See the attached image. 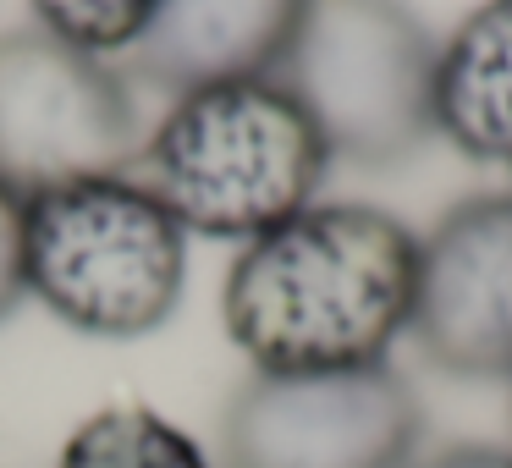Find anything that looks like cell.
Returning <instances> with one entry per match:
<instances>
[{
  "mask_svg": "<svg viewBox=\"0 0 512 468\" xmlns=\"http://www.w3.org/2000/svg\"><path fill=\"white\" fill-rule=\"evenodd\" d=\"M188 232L133 177L28 193V298L78 336L133 342L182 309Z\"/></svg>",
  "mask_w": 512,
  "mask_h": 468,
  "instance_id": "cell-3",
  "label": "cell"
},
{
  "mask_svg": "<svg viewBox=\"0 0 512 468\" xmlns=\"http://www.w3.org/2000/svg\"><path fill=\"white\" fill-rule=\"evenodd\" d=\"M149 127L122 61L89 56L45 28L0 34V182L45 193L133 171Z\"/></svg>",
  "mask_w": 512,
  "mask_h": 468,
  "instance_id": "cell-5",
  "label": "cell"
},
{
  "mask_svg": "<svg viewBox=\"0 0 512 468\" xmlns=\"http://www.w3.org/2000/svg\"><path fill=\"white\" fill-rule=\"evenodd\" d=\"M155 6L160 0H28L34 28L105 61H127V50L144 39Z\"/></svg>",
  "mask_w": 512,
  "mask_h": 468,
  "instance_id": "cell-11",
  "label": "cell"
},
{
  "mask_svg": "<svg viewBox=\"0 0 512 468\" xmlns=\"http://www.w3.org/2000/svg\"><path fill=\"white\" fill-rule=\"evenodd\" d=\"M413 468H512V446H446L419 457Z\"/></svg>",
  "mask_w": 512,
  "mask_h": 468,
  "instance_id": "cell-13",
  "label": "cell"
},
{
  "mask_svg": "<svg viewBox=\"0 0 512 468\" xmlns=\"http://www.w3.org/2000/svg\"><path fill=\"white\" fill-rule=\"evenodd\" d=\"M424 408L391 364L248 375L221 413V468H413Z\"/></svg>",
  "mask_w": 512,
  "mask_h": 468,
  "instance_id": "cell-6",
  "label": "cell"
},
{
  "mask_svg": "<svg viewBox=\"0 0 512 468\" xmlns=\"http://www.w3.org/2000/svg\"><path fill=\"white\" fill-rule=\"evenodd\" d=\"M408 336L452 380H512V188L468 193L419 237Z\"/></svg>",
  "mask_w": 512,
  "mask_h": 468,
  "instance_id": "cell-7",
  "label": "cell"
},
{
  "mask_svg": "<svg viewBox=\"0 0 512 468\" xmlns=\"http://www.w3.org/2000/svg\"><path fill=\"white\" fill-rule=\"evenodd\" d=\"M331 149L281 78L204 83L166 105L133 177L188 237L254 243L320 204Z\"/></svg>",
  "mask_w": 512,
  "mask_h": 468,
  "instance_id": "cell-2",
  "label": "cell"
},
{
  "mask_svg": "<svg viewBox=\"0 0 512 468\" xmlns=\"http://www.w3.org/2000/svg\"><path fill=\"white\" fill-rule=\"evenodd\" d=\"M28 298V193L0 182V325Z\"/></svg>",
  "mask_w": 512,
  "mask_h": 468,
  "instance_id": "cell-12",
  "label": "cell"
},
{
  "mask_svg": "<svg viewBox=\"0 0 512 468\" xmlns=\"http://www.w3.org/2000/svg\"><path fill=\"white\" fill-rule=\"evenodd\" d=\"M419 237L375 204H309L237 248L221 325L254 375L386 364L413 325Z\"/></svg>",
  "mask_w": 512,
  "mask_h": 468,
  "instance_id": "cell-1",
  "label": "cell"
},
{
  "mask_svg": "<svg viewBox=\"0 0 512 468\" xmlns=\"http://www.w3.org/2000/svg\"><path fill=\"white\" fill-rule=\"evenodd\" d=\"M435 138L512 171V0H479L435 45Z\"/></svg>",
  "mask_w": 512,
  "mask_h": 468,
  "instance_id": "cell-9",
  "label": "cell"
},
{
  "mask_svg": "<svg viewBox=\"0 0 512 468\" xmlns=\"http://www.w3.org/2000/svg\"><path fill=\"white\" fill-rule=\"evenodd\" d=\"M314 0H160L122 72L166 100L204 83L276 78Z\"/></svg>",
  "mask_w": 512,
  "mask_h": 468,
  "instance_id": "cell-8",
  "label": "cell"
},
{
  "mask_svg": "<svg viewBox=\"0 0 512 468\" xmlns=\"http://www.w3.org/2000/svg\"><path fill=\"white\" fill-rule=\"evenodd\" d=\"M50 468H221L182 424L144 402H111L61 441Z\"/></svg>",
  "mask_w": 512,
  "mask_h": 468,
  "instance_id": "cell-10",
  "label": "cell"
},
{
  "mask_svg": "<svg viewBox=\"0 0 512 468\" xmlns=\"http://www.w3.org/2000/svg\"><path fill=\"white\" fill-rule=\"evenodd\" d=\"M435 45L408 0H314L276 78L331 160L391 171L435 138Z\"/></svg>",
  "mask_w": 512,
  "mask_h": 468,
  "instance_id": "cell-4",
  "label": "cell"
}]
</instances>
